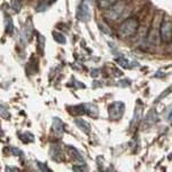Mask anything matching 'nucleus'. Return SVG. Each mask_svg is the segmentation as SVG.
I'll list each match as a JSON object with an SVG mask.
<instances>
[{"label":"nucleus","instance_id":"nucleus-1","mask_svg":"<svg viewBox=\"0 0 172 172\" xmlns=\"http://www.w3.org/2000/svg\"><path fill=\"white\" fill-rule=\"evenodd\" d=\"M138 28H139V22H138V20L131 17V19L125 20L123 23L120 24V28H118V33L123 38H128V37H132L136 33Z\"/></svg>","mask_w":172,"mask_h":172},{"label":"nucleus","instance_id":"nucleus-2","mask_svg":"<svg viewBox=\"0 0 172 172\" xmlns=\"http://www.w3.org/2000/svg\"><path fill=\"white\" fill-rule=\"evenodd\" d=\"M125 8V2L124 1H118L115 5H112L111 7L109 8V10L107 12V19L110 21H115L117 19H120Z\"/></svg>","mask_w":172,"mask_h":172},{"label":"nucleus","instance_id":"nucleus-3","mask_svg":"<svg viewBox=\"0 0 172 172\" xmlns=\"http://www.w3.org/2000/svg\"><path fill=\"white\" fill-rule=\"evenodd\" d=\"M123 112H124V103H122V102H114V103L109 106L108 114L111 120H118V118H120L122 115H123Z\"/></svg>","mask_w":172,"mask_h":172},{"label":"nucleus","instance_id":"nucleus-4","mask_svg":"<svg viewBox=\"0 0 172 172\" xmlns=\"http://www.w3.org/2000/svg\"><path fill=\"white\" fill-rule=\"evenodd\" d=\"M77 16H78L79 20L84 21V22L90 20V17H91V5H90L88 0H83V2L79 6Z\"/></svg>","mask_w":172,"mask_h":172},{"label":"nucleus","instance_id":"nucleus-5","mask_svg":"<svg viewBox=\"0 0 172 172\" xmlns=\"http://www.w3.org/2000/svg\"><path fill=\"white\" fill-rule=\"evenodd\" d=\"M161 38L164 43H169L172 39V23L169 21H164L163 23L161 24L160 29Z\"/></svg>","mask_w":172,"mask_h":172},{"label":"nucleus","instance_id":"nucleus-6","mask_svg":"<svg viewBox=\"0 0 172 172\" xmlns=\"http://www.w3.org/2000/svg\"><path fill=\"white\" fill-rule=\"evenodd\" d=\"M53 131L55 133L57 136H61L63 134V123H62V120L59 118V117H55L54 120H53Z\"/></svg>","mask_w":172,"mask_h":172},{"label":"nucleus","instance_id":"nucleus-7","mask_svg":"<svg viewBox=\"0 0 172 172\" xmlns=\"http://www.w3.org/2000/svg\"><path fill=\"white\" fill-rule=\"evenodd\" d=\"M75 122H76V124L78 125V128H79L83 132H85L86 134H88V133L91 132V126H90V124H88L86 120H82V118H78V120H76Z\"/></svg>","mask_w":172,"mask_h":172},{"label":"nucleus","instance_id":"nucleus-8","mask_svg":"<svg viewBox=\"0 0 172 172\" xmlns=\"http://www.w3.org/2000/svg\"><path fill=\"white\" fill-rule=\"evenodd\" d=\"M84 106H85V110H86V112H87L88 115H91L92 117H96L99 115V110L96 108V106L91 103L84 104Z\"/></svg>","mask_w":172,"mask_h":172},{"label":"nucleus","instance_id":"nucleus-9","mask_svg":"<svg viewBox=\"0 0 172 172\" xmlns=\"http://www.w3.org/2000/svg\"><path fill=\"white\" fill-rule=\"evenodd\" d=\"M96 1H98V6L102 9L110 8L112 5H115L117 2V0H96Z\"/></svg>","mask_w":172,"mask_h":172},{"label":"nucleus","instance_id":"nucleus-10","mask_svg":"<svg viewBox=\"0 0 172 172\" xmlns=\"http://www.w3.org/2000/svg\"><path fill=\"white\" fill-rule=\"evenodd\" d=\"M53 38L55 40L56 43H59V44H65L67 43V39H65V37L62 35V33H59V32H53Z\"/></svg>","mask_w":172,"mask_h":172},{"label":"nucleus","instance_id":"nucleus-11","mask_svg":"<svg viewBox=\"0 0 172 172\" xmlns=\"http://www.w3.org/2000/svg\"><path fill=\"white\" fill-rule=\"evenodd\" d=\"M6 32L7 33H12L13 32V22L9 15L6 16Z\"/></svg>","mask_w":172,"mask_h":172},{"label":"nucleus","instance_id":"nucleus-12","mask_svg":"<svg viewBox=\"0 0 172 172\" xmlns=\"http://www.w3.org/2000/svg\"><path fill=\"white\" fill-rule=\"evenodd\" d=\"M116 61L122 65V67H124V68H130V67H131L128 60H126V59H124V57H118Z\"/></svg>","mask_w":172,"mask_h":172},{"label":"nucleus","instance_id":"nucleus-13","mask_svg":"<svg viewBox=\"0 0 172 172\" xmlns=\"http://www.w3.org/2000/svg\"><path fill=\"white\" fill-rule=\"evenodd\" d=\"M38 47H39L41 52H43V49L45 47V38L41 35H38Z\"/></svg>","mask_w":172,"mask_h":172},{"label":"nucleus","instance_id":"nucleus-14","mask_svg":"<svg viewBox=\"0 0 172 172\" xmlns=\"http://www.w3.org/2000/svg\"><path fill=\"white\" fill-rule=\"evenodd\" d=\"M12 7L15 12H20L21 9V4L19 0H12Z\"/></svg>","mask_w":172,"mask_h":172},{"label":"nucleus","instance_id":"nucleus-15","mask_svg":"<svg viewBox=\"0 0 172 172\" xmlns=\"http://www.w3.org/2000/svg\"><path fill=\"white\" fill-rule=\"evenodd\" d=\"M99 27H100V29H101V30H102L103 32H106V33H108V35H111V31H110V29H109L108 27L106 25V24L100 23V25H99Z\"/></svg>","mask_w":172,"mask_h":172},{"label":"nucleus","instance_id":"nucleus-16","mask_svg":"<svg viewBox=\"0 0 172 172\" xmlns=\"http://www.w3.org/2000/svg\"><path fill=\"white\" fill-rule=\"evenodd\" d=\"M10 150H12L13 153H14V154H16V155H17V154H20V150H19V149H16V148H14V147H13L12 149H10Z\"/></svg>","mask_w":172,"mask_h":172}]
</instances>
